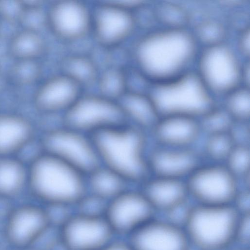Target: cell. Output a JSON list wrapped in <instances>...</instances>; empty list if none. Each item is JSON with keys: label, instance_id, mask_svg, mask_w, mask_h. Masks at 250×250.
<instances>
[{"label": "cell", "instance_id": "cell-23", "mask_svg": "<svg viewBox=\"0 0 250 250\" xmlns=\"http://www.w3.org/2000/svg\"><path fill=\"white\" fill-rule=\"evenodd\" d=\"M87 192L106 202L131 186L123 177L100 165L86 175Z\"/></svg>", "mask_w": 250, "mask_h": 250}, {"label": "cell", "instance_id": "cell-29", "mask_svg": "<svg viewBox=\"0 0 250 250\" xmlns=\"http://www.w3.org/2000/svg\"><path fill=\"white\" fill-rule=\"evenodd\" d=\"M222 106L233 122H250V95L246 87H237L228 93Z\"/></svg>", "mask_w": 250, "mask_h": 250}, {"label": "cell", "instance_id": "cell-31", "mask_svg": "<svg viewBox=\"0 0 250 250\" xmlns=\"http://www.w3.org/2000/svg\"><path fill=\"white\" fill-rule=\"evenodd\" d=\"M41 73L38 61H16L12 68L11 75L15 83L28 85L36 82Z\"/></svg>", "mask_w": 250, "mask_h": 250}, {"label": "cell", "instance_id": "cell-25", "mask_svg": "<svg viewBox=\"0 0 250 250\" xmlns=\"http://www.w3.org/2000/svg\"><path fill=\"white\" fill-rule=\"evenodd\" d=\"M61 72L75 80L83 88L96 82L99 74L94 61L82 54L66 57L62 62Z\"/></svg>", "mask_w": 250, "mask_h": 250}, {"label": "cell", "instance_id": "cell-16", "mask_svg": "<svg viewBox=\"0 0 250 250\" xmlns=\"http://www.w3.org/2000/svg\"><path fill=\"white\" fill-rule=\"evenodd\" d=\"M128 238L134 250H188L190 245L183 227L154 218Z\"/></svg>", "mask_w": 250, "mask_h": 250}, {"label": "cell", "instance_id": "cell-6", "mask_svg": "<svg viewBox=\"0 0 250 250\" xmlns=\"http://www.w3.org/2000/svg\"><path fill=\"white\" fill-rule=\"evenodd\" d=\"M42 151L85 175L100 165L91 136L62 122L46 126L39 136Z\"/></svg>", "mask_w": 250, "mask_h": 250}, {"label": "cell", "instance_id": "cell-15", "mask_svg": "<svg viewBox=\"0 0 250 250\" xmlns=\"http://www.w3.org/2000/svg\"><path fill=\"white\" fill-rule=\"evenodd\" d=\"M203 162L198 147H176L152 144L148 153L150 175L186 180Z\"/></svg>", "mask_w": 250, "mask_h": 250}, {"label": "cell", "instance_id": "cell-26", "mask_svg": "<svg viewBox=\"0 0 250 250\" xmlns=\"http://www.w3.org/2000/svg\"><path fill=\"white\" fill-rule=\"evenodd\" d=\"M229 132L204 135L198 148L203 162L224 164L235 146Z\"/></svg>", "mask_w": 250, "mask_h": 250}, {"label": "cell", "instance_id": "cell-9", "mask_svg": "<svg viewBox=\"0 0 250 250\" xmlns=\"http://www.w3.org/2000/svg\"><path fill=\"white\" fill-rule=\"evenodd\" d=\"M155 213L140 188L131 186L107 202L104 217L115 235L128 237Z\"/></svg>", "mask_w": 250, "mask_h": 250}, {"label": "cell", "instance_id": "cell-1", "mask_svg": "<svg viewBox=\"0 0 250 250\" xmlns=\"http://www.w3.org/2000/svg\"><path fill=\"white\" fill-rule=\"evenodd\" d=\"M100 164L139 187L149 176V134L124 123L90 135Z\"/></svg>", "mask_w": 250, "mask_h": 250}, {"label": "cell", "instance_id": "cell-27", "mask_svg": "<svg viewBox=\"0 0 250 250\" xmlns=\"http://www.w3.org/2000/svg\"><path fill=\"white\" fill-rule=\"evenodd\" d=\"M98 94L109 99L117 101L127 91V73L122 68L111 67L99 74L96 81Z\"/></svg>", "mask_w": 250, "mask_h": 250}, {"label": "cell", "instance_id": "cell-35", "mask_svg": "<svg viewBox=\"0 0 250 250\" xmlns=\"http://www.w3.org/2000/svg\"><path fill=\"white\" fill-rule=\"evenodd\" d=\"M235 242L241 247L249 248L250 243V214L240 215L235 230Z\"/></svg>", "mask_w": 250, "mask_h": 250}, {"label": "cell", "instance_id": "cell-21", "mask_svg": "<svg viewBox=\"0 0 250 250\" xmlns=\"http://www.w3.org/2000/svg\"><path fill=\"white\" fill-rule=\"evenodd\" d=\"M125 123L149 134L160 115L148 94L127 91L118 101Z\"/></svg>", "mask_w": 250, "mask_h": 250}, {"label": "cell", "instance_id": "cell-37", "mask_svg": "<svg viewBox=\"0 0 250 250\" xmlns=\"http://www.w3.org/2000/svg\"><path fill=\"white\" fill-rule=\"evenodd\" d=\"M250 188L242 186L232 205L240 215L250 214Z\"/></svg>", "mask_w": 250, "mask_h": 250}, {"label": "cell", "instance_id": "cell-24", "mask_svg": "<svg viewBox=\"0 0 250 250\" xmlns=\"http://www.w3.org/2000/svg\"><path fill=\"white\" fill-rule=\"evenodd\" d=\"M47 43L39 30L27 28L15 33L10 39L8 50L16 61H38L45 53Z\"/></svg>", "mask_w": 250, "mask_h": 250}, {"label": "cell", "instance_id": "cell-3", "mask_svg": "<svg viewBox=\"0 0 250 250\" xmlns=\"http://www.w3.org/2000/svg\"><path fill=\"white\" fill-rule=\"evenodd\" d=\"M28 168L27 188L47 207L74 208L87 192L84 174L42 151Z\"/></svg>", "mask_w": 250, "mask_h": 250}, {"label": "cell", "instance_id": "cell-7", "mask_svg": "<svg viewBox=\"0 0 250 250\" xmlns=\"http://www.w3.org/2000/svg\"><path fill=\"white\" fill-rule=\"evenodd\" d=\"M191 200L204 205L232 204L242 185L224 164L203 162L186 180Z\"/></svg>", "mask_w": 250, "mask_h": 250}, {"label": "cell", "instance_id": "cell-40", "mask_svg": "<svg viewBox=\"0 0 250 250\" xmlns=\"http://www.w3.org/2000/svg\"><path fill=\"white\" fill-rule=\"evenodd\" d=\"M233 250H250V249L249 248L240 246L239 248L235 249Z\"/></svg>", "mask_w": 250, "mask_h": 250}, {"label": "cell", "instance_id": "cell-17", "mask_svg": "<svg viewBox=\"0 0 250 250\" xmlns=\"http://www.w3.org/2000/svg\"><path fill=\"white\" fill-rule=\"evenodd\" d=\"M51 224L46 208L25 205L11 210L6 225L8 241L18 248H25L36 242Z\"/></svg>", "mask_w": 250, "mask_h": 250}, {"label": "cell", "instance_id": "cell-10", "mask_svg": "<svg viewBox=\"0 0 250 250\" xmlns=\"http://www.w3.org/2000/svg\"><path fill=\"white\" fill-rule=\"evenodd\" d=\"M92 11L78 0H60L50 4L45 13V24L59 41L73 43L91 34Z\"/></svg>", "mask_w": 250, "mask_h": 250}, {"label": "cell", "instance_id": "cell-28", "mask_svg": "<svg viewBox=\"0 0 250 250\" xmlns=\"http://www.w3.org/2000/svg\"><path fill=\"white\" fill-rule=\"evenodd\" d=\"M224 164L242 186L250 188V145H235Z\"/></svg>", "mask_w": 250, "mask_h": 250}, {"label": "cell", "instance_id": "cell-38", "mask_svg": "<svg viewBox=\"0 0 250 250\" xmlns=\"http://www.w3.org/2000/svg\"><path fill=\"white\" fill-rule=\"evenodd\" d=\"M99 250H134L127 241H123L114 239L109 243Z\"/></svg>", "mask_w": 250, "mask_h": 250}, {"label": "cell", "instance_id": "cell-13", "mask_svg": "<svg viewBox=\"0 0 250 250\" xmlns=\"http://www.w3.org/2000/svg\"><path fill=\"white\" fill-rule=\"evenodd\" d=\"M199 70L198 76L209 90L228 94L237 88L241 77L238 61L222 43L208 46L204 51Z\"/></svg>", "mask_w": 250, "mask_h": 250}, {"label": "cell", "instance_id": "cell-5", "mask_svg": "<svg viewBox=\"0 0 250 250\" xmlns=\"http://www.w3.org/2000/svg\"><path fill=\"white\" fill-rule=\"evenodd\" d=\"M198 75L183 73L155 83L148 93L160 116L180 115L199 119L216 105Z\"/></svg>", "mask_w": 250, "mask_h": 250}, {"label": "cell", "instance_id": "cell-4", "mask_svg": "<svg viewBox=\"0 0 250 250\" xmlns=\"http://www.w3.org/2000/svg\"><path fill=\"white\" fill-rule=\"evenodd\" d=\"M240 214L233 206L195 203L183 228L190 245L199 250H224L235 242Z\"/></svg>", "mask_w": 250, "mask_h": 250}, {"label": "cell", "instance_id": "cell-39", "mask_svg": "<svg viewBox=\"0 0 250 250\" xmlns=\"http://www.w3.org/2000/svg\"><path fill=\"white\" fill-rule=\"evenodd\" d=\"M239 46L241 51L245 55H249L250 32L249 29L245 30L242 33L239 40Z\"/></svg>", "mask_w": 250, "mask_h": 250}, {"label": "cell", "instance_id": "cell-34", "mask_svg": "<svg viewBox=\"0 0 250 250\" xmlns=\"http://www.w3.org/2000/svg\"><path fill=\"white\" fill-rule=\"evenodd\" d=\"M23 11L22 2L11 0L0 1V15L7 21H20Z\"/></svg>", "mask_w": 250, "mask_h": 250}, {"label": "cell", "instance_id": "cell-12", "mask_svg": "<svg viewBox=\"0 0 250 250\" xmlns=\"http://www.w3.org/2000/svg\"><path fill=\"white\" fill-rule=\"evenodd\" d=\"M59 235L66 250H99L115 236L104 216L84 214L75 210L60 227Z\"/></svg>", "mask_w": 250, "mask_h": 250}, {"label": "cell", "instance_id": "cell-18", "mask_svg": "<svg viewBox=\"0 0 250 250\" xmlns=\"http://www.w3.org/2000/svg\"><path fill=\"white\" fill-rule=\"evenodd\" d=\"M152 144L176 147H198L203 136L197 118L180 116L160 117L149 133Z\"/></svg>", "mask_w": 250, "mask_h": 250}, {"label": "cell", "instance_id": "cell-33", "mask_svg": "<svg viewBox=\"0 0 250 250\" xmlns=\"http://www.w3.org/2000/svg\"><path fill=\"white\" fill-rule=\"evenodd\" d=\"M197 32L201 39L208 44V46L221 43L224 35L222 26L213 21L201 23L198 27Z\"/></svg>", "mask_w": 250, "mask_h": 250}, {"label": "cell", "instance_id": "cell-14", "mask_svg": "<svg viewBox=\"0 0 250 250\" xmlns=\"http://www.w3.org/2000/svg\"><path fill=\"white\" fill-rule=\"evenodd\" d=\"M82 89L77 82L61 72L39 85L33 95V106L42 116L62 121L64 114L83 94Z\"/></svg>", "mask_w": 250, "mask_h": 250}, {"label": "cell", "instance_id": "cell-22", "mask_svg": "<svg viewBox=\"0 0 250 250\" xmlns=\"http://www.w3.org/2000/svg\"><path fill=\"white\" fill-rule=\"evenodd\" d=\"M28 166L15 156L0 157V197L11 199L27 188Z\"/></svg>", "mask_w": 250, "mask_h": 250}, {"label": "cell", "instance_id": "cell-11", "mask_svg": "<svg viewBox=\"0 0 250 250\" xmlns=\"http://www.w3.org/2000/svg\"><path fill=\"white\" fill-rule=\"evenodd\" d=\"M136 19L132 10L115 2H103L92 11L91 35L96 42L105 49L121 45L133 33Z\"/></svg>", "mask_w": 250, "mask_h": 250}, {"label": "cell", "instance_id": "cell-30", "mask_svg": "<svg viewBox=\"0 0 250 250\" xmlns=\"http://www.w3.org/2000/svg\"><path fill=\"white\" fill-rule=\"evenodd\" d=\"M204 135L229 132L233 121L223 107L217 105L199 118Z\"/></svg>", "mask_w": 250, "mask_h": 250}, {"label": "cell", "instance_id": "cell-8", "mask_svg": "<svg viewBox=\"0 0 250 250\" xmlns=\"http://www.w3.org/2000/svg\"><path fill=\"white\" fill-rule=\"evenodd\" d=\"M62 122L89 135L125 123L118 102L98 93L83 94Z\"/></svg>", "mask_w": 250, "mask_h": 250}, {"label": "cell", "instance_id": "cell-32", "mask_svg": "<svg viewBox=\"0 0 250 250\" xmlns=\"http://www.w3.org/2000/svg\"><path fill=\"white\" fill-rule=\"evenodd\" d=\"M157 13L162 21L172 25V29L181 28V24L186 20L184 11L176 5L163 4L159 7Z\"/></svg>", "mask_w": 250, "mask_h": 250}, {"label": "cell", "instance_id": "cell-2", "mask_svg": "<svg viewBox=\"0 0 250 250\" xmlns=\"http://www.w3.org/2000/svg\"><path fill=\"white\" fill-rule=\"evenodd\" d=\"M195 46L190 34L182 28H169L139 39L133 49V59L142 76L160 83L183 74L194 55Z\"/></svg>", "mask_w": 250, "mask_h": 250}, {"label": "cell", "instance_id": "cell-19", "mask_svg": "<svg viewBox=\"0 0 250 250\" xmlns=\"http://www.w3.org/2000/svg\"><path fill=\"white\" fill-rule=\"evenodd\" d=\"M139 187L155 212L167 214L191 201L185 180L150 175Z\"/></svg>", "mask_w": 250, "mask_h": 250}, {"label": "cell", "instance_id": "cell-36", "mask_svg": "<svg viewBox=\"0 0 250 250\" xmlns=\"http://www.w3.org/2000/svg\"><path fill=\"white\" fill-rule=\"evenodd\" d=\"M229 132L235 145H250V122H234Z\"/></svg>", "mask_w": 250, "mask_h": 250}, {"label": "cell", "instance_id": "cell-20", "mask_svg": "<svg viewBox=\"0 0 250 250\" xmlns=\"http://www.w3.org/2000/svg\"><path fill=\"white\" fill-rule=\"evenodd\" d=\"M35 123L23 114L0 112V157L17 156L37 138Z\"/></svg>", "mask_w": 250, "mask_h": 250}]
</instances>
